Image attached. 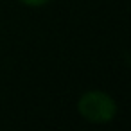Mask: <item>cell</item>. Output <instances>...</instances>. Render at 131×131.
I'll list each match as a JSON object with an SVG mask.
<instances>
[{
    "label": "cell",
    "mask_w": 131,
    "mask_h": 131,
    "mask_svg": "<svg viewBox=\"0 0 131 131\" xmlns=\"http://www.w3.org/2000/svg\"><path fill=\"white\" fill-rule=\"evenodd\" d=\"M77 113L81 115L83 120L95 124V126H104L115 120L118 106L117 101L104 90H86L79 95L77 99Z\"/></svg>",
    "instance_id": "1"
},
{
    "label": "cell",
    "mask_w": 131,
    "mask_h": 131,
    "mask_svg": "<svg viewBox=\"0 0 131 131\" xmlns=\"http://www.w3.org/2000/svg\"><path fill=\"white\" fill-rule=\"evenodd\" d=\"M18 2L25 7H31V9H38V7H45L49 6L52 0H18Z\"/></svg>",
    "instance_id": "2"
}]
</instances>
